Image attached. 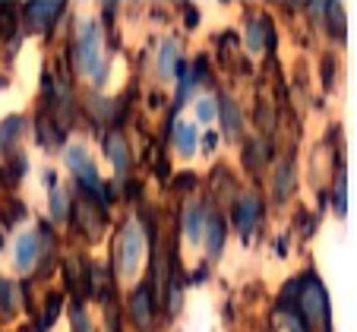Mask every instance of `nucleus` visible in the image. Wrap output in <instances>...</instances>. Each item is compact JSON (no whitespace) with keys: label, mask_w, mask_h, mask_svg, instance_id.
<instances>
[{"label":"nucleus","mask_w":357,"mask_h":332,"mask_svg":"<svg viewBox=\"0 0 357 332\" xmlns=\"http://www.w3.org/2000/svg\"><path fill=\"white\" fill-rule=\"evenodd\" d=\"M234 222H237V228H241V234L250 237V231L257 228V222H259V197L257 193L241 197V203H237V209H234Z\"/></svg>","instance_id":"nucleus-6"},{"label":"nucleus","mask_w":357,"mask_h":332,"mask_svg":"<svg viewBox=\"0 0 357 332\" xmlns=\"http://www.w3.org/2000/svg\"><path fill=\"white\" fill-rule=\"evenodd\" d=\"M105 146H108V156H111V162H114L117 177H121L123 171L130 168V149H127V142H123V133H111Z\"/></svg>","instance_id":"nucleus-8"},{"label":"nucleus","mask_w":357,"mask_h":332,"mask_svg":"<svg viewBox=\"0 0 357 332\" xmlns=\"http://www.w3.org/2000/svg\"><path fill=\"white\" fill-rule=\"evenodd\" d=\"M266 158H269V146L259 142V139H253L247 149H243V162H247V168H263Z\"/></svg>","instance_id":"nucleus-16"},{"label":"nucleus","mask_w":357,"mask_h":332,"mask_svg":"<svg viewBox=\"0 0 357 332\" xmlns=\"http://www.w3.org/2000/svg\"><path fill=\"white\" fill-rule=\"evenodd\" d=\"M26 171H29V162L22 156H16L13 162H7L3 168H0V183H3V187H16V183H20V177L26 174Z\"/></svg>","instance_id":"nucleus-13"},{"label":"nucleus","mask_w":357,"mask_h":332,"mask_svg":"<svg viewBox=\"0 0 357 332\" xmlns=\"http://www.w3.org/2000/svg\"><path fill=\"white\" fill-rule=\"evenodd\" d=\"M73 326H76V332H92L89 317H86V310H82V307H76V310H73Z\"/></svg>","instance_id":"nucleus-25"},{"label":"nucleus","mask_w":357,"mask_h":332,"mask_svg":"<svg viewBox=\"0 0 357 332\" xmlns=\"http://www.w3.org/2000/svg\"><path fill=\"white\" fill-rule=\"evenodd\" d=\"M326 16H329L332 35L342 41L344 38V10H342V3H326Z\"/></svg>","instance_id":"nucleus-19"},{"label":"nucleus","mask_w":357,"mask_h":332,"mask_svg":"<svg viewBox=\"0 0 357 332\" xmlns=\"http://www.w3.org/2000/svg\"><path fill=\"white\" fill-rule=\"evenodd\" d=\"M152 282L139 285L133 294V301H130V317H133V323L139 326V329H149V323H152V313H155V301H152V288H149Z\"/></svg>","instance_id":"nucleus-5"},{"label":"nucleus","mask_w":357,"mask_h":332,"mask_svg":"<svg viewBox=\"0 0 357 332\" xmlns=\"http://www.w3.org/2000/svg\"><path fill=\"white\" fill-rule=\"evenodd\" d=\"M174 142H177V152H181V156H193L196 152V127L181 123L174 133Z\"/></svg>","instance_id":"nucleus-15"},{"label":"nucleus","mask_w":357,"mask_h":332,"mask_svg":"<svg viewBox=\"0 0 357 332\" xmlns=\"http://www.w3.org/2000/svg\"><path fill=\"white\" fill-rule=\"evenodd\" d=\"M199 121H212V117H215V111H212V102H199Z\"/></svg>","instance_id":"nucleus-28"},{"label":"nucleus","mask_w":357,"mask_h":332,"mask_svg":"<svg viewBox=\"0 0 357 332\" xmlns=\"http://www.w3.org/2000/svg\"><path fill=\"white\" fill-rule=\"evenodd\" d=\"M344 174H342V162H338V181H335V212L344 216Z\"/></svg>","instance_id":"nucleus-24"},{"label":"nucleus","mask_w":357,"mask_h":332,"mask_svg":"<svg viewBox=\"0 0 357 332\" xmlns=\"http://www.w3.org/2000/svg\"><path fill=\"white\" fill-rule=\"evenodd\" d=\"M117 272L123 278H133L136 269H139V253H142V234L136 228V222H127L121 228V237H117Z\"/></svg>","instance_id":"nucleus-2"},{"label":"nucleus","mask_w":357,"mask_h":332,"mask_svg":"<svg viewBox=\"0 0 357 332\" xmlns=\"http://www.w3.org/2000/svg\"><path fill=\"white\" fill-rule=\"evenodd\" d=\"M76 54H79V70L92 73L95 80H101V70H98V26L95 22H86L82 26V35L76 41Z\"/></svg>","instance_id":"nucleus-4"},{"label":"nucleus","mask_w":357,"mask_h":332,"mask_svg":"<svg viewBox=\"0 0 357 332\" xmlns=\"http://www.w3.org/2000/svg\"><path fill=\"white\" fill-rule=\"evenodd\" d=\"M183 228H187L190 241H199L202 237V206L199 203H190L187 206V216H183Z\"/></svg>","instance_id":"nucleus-14"},{"label":"nucleus","mask_w":357,"mask_h":332,"mask_svg":"<svg viewBox=\"0 0 357 332\" xmlns=\"http://www.w3.org/2000/svg\"><path fill=\"white\" fill-rule=\"evenodd\" d=\"M51 216H54V218L67 216V197H63L61 187H54V197H51Z\"/></svg>","instance_id":"nucleus-22"},{"label":"nucleus","mask_w":357,"mask_h":332,"mask_svg":"<svg viewBox=\"0 0 357 332\" xmlns=\"http://www.w3.org/2000/svg\"><path fill=\"white\" fill-rule=\"evenodd\" d=\"M206 244H209V253L218 257L225 247V222L222 216H209V228H206Z\"/></svg>","instance_id":"nucleus-12"},{"label":"nucleus","mask_w":357,"mask_h":332,"mask_svg":"<svg viewBox=\"0 0 357 332\" xmlns=\"http://www.w3.org/2000/svg\"><path fill=\"white\" fill-rule=\"evenodd\" d=\"M323 76H326V86H332V76H335V61H332V57H326V63H323Z\"/></svg>","instance_id":"nucleus-27"},{"label":"nucleus","mask_w":357,"mask_h":332,"mask_svg":"<svg viewBox=\"0 0 357 332\" xmlns=\"http://www.w3.org/2000/svg\"><path fill=\"white\" fill-rule=\"evenodd\" d=\"M35 259H38V237L22 234L20 244H16V266H20V269H32Z\"/></svg>","instance_id":"nucleus-9"},{"label":"nucleus","mask_w":357,"mask_h":332,"mask_svg":"<svg viewBox=\"0 0 357 332\" xmlns=\"http://www.w3.org/2000/svg\"><path fill=\"white\" fill-rule=\"evenodd\" d=\"M67 165L76 171V177H79V193H86V197H101V187L105 183L98 181V171H95L92 158H89V152L82 149V146H70L67 149Z\"/></svg>","instance_id":"nucleus-3"},{"label":"nucleus","mask_w":357,"mask_h":332,"mask_svg":"<svg viewBox=\"0 0 357 332\" xmlns=\"http://www.w3.org/2000/svg\"><path fill=\"white\" fill-rule=\"evenodd\" d=\"M297 317L307 323V329H310L313 323L329 319V298H326L323 285L317 282V276H307L301 282V294H297Z\"/></svg>","instance_id":"nucleus-1"},{"label":"nucleus","mask_w":357,"mask_h":332,"mask_svg":"<svg viewBox=\"0 0 357 332\" xmlns=\"http://www.w3.org/2000/svg\"><path fill=\"white\" fill-rule=\"evenodd\" d=\"M61 294H47V304H45V317L38 319V329L35 332H47L51 326H54V319H57V310H61Z\"/></svg>","instance_id":"nucleus-17"},{"label":"nucleus","mask_w":357,"mask_h":332,"mask_svg":"<svg viewBox=\"0 0 357 332\" xmlns=\"http://www.w3.org/2000/svg\"><path fill=\"white\" fill-rule=\"evenodd\" d=\"M177 45L174 41H165L162 45V61H158V67H162V76H174V70H177Z\"/></svg>","instance_id":"nucleus-18"},{"label":"nucleus","mask_w":357,"mask_h":332,"mask_svg":"<svg viewBox=\"0 0 357 332\" xmlns=\"http://www.w3.org/2000/svg\"><path fill=\"white\" fill-rule=\"evenodd\" d=\"M215 142H218V136H215V133H206V149H212Z\"/></svg>","instance_id":"nucleus-31"},{"label":"nucleus","mask_w":357,"mask_h":332,"mask_svg":"<svg viewBox=\"0 0 357 332\" xmlns=\"http://www.w3.org/2000/svg\"><path fill=\"white\" fill-rule=\"evenodd\" d=\"M209 76V63H206V57H199L196 61V80H206Z\"/></svg>","instance_id":"nucleus-29"},{"label":"nucleus","mask_w":357,"mask_h":332,"mask_svg":"<svg viewBox=\"0 0 357 332\" xmlns=\"http://www.w3.org/2000/svg\"><path fill=\"white\" fill-rule=\"evenodd\" d=\"M247 41H250V51H259V47H263V20L250 22V35H247Z\"/></svg>","instance_id":"nucleus-23"},{"label":"nucleus","mask_w":357,"mask_h":332,"mask_svg":"<svg viewBox=\"0 0 357 332\" xmlns=\"http://www.w3.org/2000/svg\"><path fill=\"white\" fill-rule=\"evenodd\" d=\"M278 190H275V197L278 199H288V193L291 190H294V168H291V165H282V168H278Z\"/></svg>","instance_id":"nucleus-20"},{"label":"nucleus","mask_w":357,"mask_h":332,"mask_svg":"<svg viewBox=\"0 0 357 332\" xmlns=\"http://www.w3.org/2000/svg\"><path fill=\"white\" fill-rule=\"evenodd\" d=\"M199 22V16H196V10H187V26H196Z\"/></svg>","instance_id":"nucleus-30"},{"label":"nucleus","mask_w":357,"mask_h":332,"mask_svg":"<svg viewBox=\"0 0 357 332\" xmlns=\"http://www.w3.org/2000/svg\"><path fill=\"white\" fill-rule=\"evenodd\" d=\"M177 187H181V190H193L196 187V174H190V171H187V174H177Z\"/></svg>","instance_id":"nucleus-26"},{"label":"nucleus","mask_w":357,"mask_h":332,"mask_svg":"<svg viewBox=\"0 0 357 332\" xmlns=\"http://www.w3.org/2000/svg\"><path fill=\"white\" fill-rule=\"evenodd\" d=\"M20 133H22V117L20 114L7 117V121L0 123V152H10V149H13V142L20 139Z\"/></svg>","instance_id":"nucleus-11"},{"label":"nucleus","mask_w":357,"mask_h":332,"mask_svg":"<svg viewBox=\"0 0 357 332\" xmlns=\"http://www.w3.org/2000/svg\"><path fill=\"white\" fill-rule=\"evenodd\" d=\"M218 105H222V121H225V133H228L231 139H237V136H241V111H237V105L231 102L228 95H222V98H218Z\"/></svg>","instance_id":"nucleus-10"},{"label":"nucleus","mask_w":357,"mask_h":332,"mask_svg":"<svg viewBox=\"0 0 357 332\" xmlns=\"http://www.w3.org/2000/svg\"><path fill=\"white\" fill-rule=\"evenodd\" d=\"M13 307H16V292H13V282H3L0 278V313H13Z\"/></svg>","instance_id":"nucleus-21"},{"label":"nucleus","mask_w":357,"mask_h":332,"mask_svg":"<svg viewBox=\"0 0 357 332\" xmlns=\"http://www.w3.org/2000/svg\"><path fill=\"white\" fill-rule=\"evenodd\" d=\"M63 7H67V3H61V0H54V3H29L26 7V16L32 22H38V26H51V22L57 20V16L63 13Z\"/></svg>","instance_id":"nucleus-7"}]
</instances>
